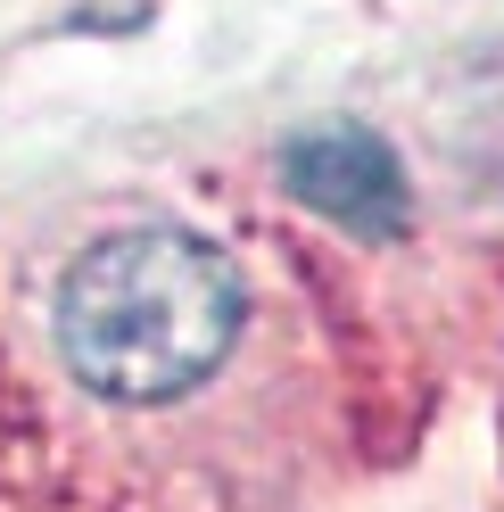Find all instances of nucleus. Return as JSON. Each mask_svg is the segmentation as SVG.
<instances>
[{
    "instance_id": "f03ea898",
    "label": "nucleus",
    "mask_w": 504,
    "mask_h": 512,
    "mask_svg": "<svg viewBox=\"0 0 504 512\" xmlns=\"http://www.w3.org/2000/svg\"><path fill=\"white\" fill-rule=\"evenodd\" d=\"M281 182L298 190V207H314L323 223L356 240H397L414 223V182H405L397 149L364 124H323V133H298L281 149Z\"/></svg>"
},
{
    "instance_id": "f257e3e1",
    "label": "nucleus",
    "mask_w": 504,
    "mask_h": 512,
    "mask_svg": "<svg viewBox=\"0 0 504 512\" xmlns=\"http://www.w3.org/2000/svg\"><path fill=\"white\" fill-rule=\"evenodd\" d=\"M248 281L191 223L100 232L50 298V339L100 405H174L232 364Z\"/></svg>"
}]
</instances>
